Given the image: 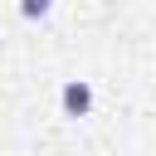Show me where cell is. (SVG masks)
<instances>
[{"mask_svg":"<svg viewBox=\"0 0 156 156\" xmlns=\"http://www.w3.org/2000/svg\"><path fill=\"white\" fill-rule=\"evenodd\" d=\"M58 107H63V117H88L93 112V83L88 78H68L63 93H58Z\"/></svg>","mask_w":156,"mask_h":156,"instance_id":"obj_1","label":"cell"},{"mask_svg":"<svg viewBox=\"0 0 156 156\" xmlns=\"http://www.w3.org/2000/svg\"><path fill=\"white\" fill-rule=\"evenodd\" d=\"M49 10H54V0H20V15L24 20H44Z\"/></svg>","mask_w":156,"mask_h":156,"instance_id":"obj_2","label":"cell"}]
</instances>
